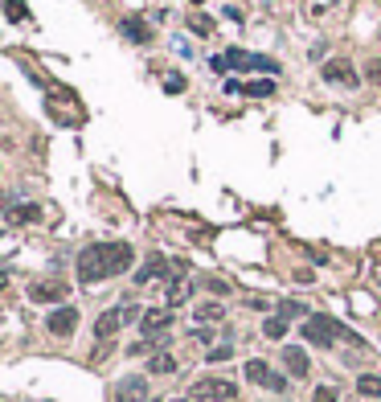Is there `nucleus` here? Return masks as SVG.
Segmentation results:
<instances>
[{
	"label": "nucleus",
	"mask_w": 381,
	"mask_h": 402,
	"mask_svg": "<svg viewBox=\"0 0 381 402\" xmlns=\"http://www.w3.org/2000/svg\"><path fill=\"white\" fill-rule=\"evenodd\" d=\"M135 259V251L127 242H94L78 255V279L83 283H103L111 275H124Z\"/></svg>",
	"instance_id": "obj_1"
},
{
	"label": "nucleus",
	"mask_w": 381,
	"mask_h": 402,
	"mask_svg": "<svg viewBox=\"0 0 381 402\" xmlns=\"http://www.w3.org/2000/svg\"><path fill=\"white\" fill-rule=\"evenodd\" d=\"M299 333H303V341H307V345H320V349H332V345H337V337H348L353 345H361L348 328H340L337 320H332V316H324V312H312L307 320H303V328H299Z\"/></svg>",
	"instance_id": "obj_2"
},
{
	"label": "nucleus",
	"mask_w": 381,
	"mask_h": 402,
	"mask_svg": "<svg viewBox=\"0 0 381 402\" xmlns=\"http://www.w3.org/2000/svg\"><path fill=\"white\" fill-rule=\"evenodd\" d=\"M230 70H262V74H275L279 78V62L266 58V53H246V49H226L221 53Z\"/></svg>",
	"instance_id": "obj_3"
},
{
	"label": "nucleus",
	"mask_w": 381,
	"mask_h": 402,
	"mask_svg": "<svg viewBox=\"0 0 381 402\" xmlns=\"http://www.w3.org/2000/svg\"><path fill=\"white\" fill-rule=\"evenodd\" d=\"M234 394H238V386L226 382V378H201L193 386V399H201V402H230Z\"/></svg>",
	"instance_id": "obj_4"
},
{
	"label": "nucleus",
	"mask_w": 381,
	"mask_h": 402,
	"mask_svg": "<svg viewBox=\"0 0 381 402\" xmlns=\"http://www.w3.org/2000/svg\"><path fill=\"white\" fill-rule=\"evenodd\" d=\"M324 83L344 87V90L361 87V83H357V70H353V62H348V58H332V62H324Z\"/></svg>",
	"instance_id": "obj_5"
},
{
	"label": "nucleus",
	"mask_w": 381,
	"mask_h": 402,
	"mask_svg": "<svg viewBox=\"0 0 381 402\" xmlns=\"http://www.w3.org/2000/svg\"><path fill=\"white\" fill-rule=\"evenodd\" d=\"M246 378L258 382V386H266V390H275V394H283V390H287V378H279L266 361H246Z\"/></svg>",
	"instance_id": "obj_6"
},
{
	"label": "nucleus",
	"mask_w": 381,
	"mask_h": 402,
	"mask_svg": "<svg viewBox=\"0 0 381 402\" xmlns=\"http://www.w3.org/2000/svg\"><path fill=\"white\" fill-rule=\"evenodd\" d=\"M45 328H49L53 337H70V333L78 328V308H70V304H62L58 312H49V320H45Z\"/></svg>",
	"instance_id": "obj_7"
},
{
	"label": "nucleus",
	"mask_w": 381,
	"mask_h": 402,
	"mask_svg": "<svg viewBox=\"0 0 381 402\" xmlns=\"http://www.w3.org/2000/svg\"><path fill=\"white\" fill-rule=\"evenodd\" d=\"M169 324H172V312H169V308H152V312L139 316V333H144V337H152V333H164Z\"/></svg>",
	"instance_id": "obj_8"
},
{
	"label": "nucleus",
	"mask_w": 381,
	"mask_h": 402,
	"mask_svg": "<svg viewBox=\"0 0 381 402\" xmlns=\"http://www.w3.org/2000/svg\"><path fill=\"white\" fill-rule=\"evenodd\" d=\"M66 283H58V279H49V283H33L29 287V300H37V304H49V300H66Z\"/></svg>",
	"instance_id": "obj_9"
},
{
	"label": "nucleus",
	"mask_w": 381,
	"mask_h": 402,
	"mask_svg": "<svg viewBox=\"0 0 381 402\" xmlns=\"http://www.w3.org/2000/svg\"><path fill=\"white\" fill-rule=\"evenodd\" d=\"M148 394V382L144 378H124L119 386H115V402H139Z\"/></svg>",
	"instance_id": "obj_10"
},
{
	"label": "nucleus",
	"mask_w": 381,
	"mask_h": 402,
	"mask_svg": "<svg viewBox=\"0 0 381 402\" xmlns=\"http://www.w3.org/2000/svg\"><path fill=\"white\" fill-rule=\"evenodd\" d=\"M127 316H131V308H119V312H103L99 316V324H94V333H99V341H107L119 324H124Z\"/></svg>",
	"instance_id": "obj_11"
},
{
	"label": "nucleus",
	"mask_w": 381,
	"mask_h": 402,
	"mask_svg": "<svg viewBox=\"0 0 381 402\" xmlns=\"http://www.w3.org/2000/svg\"><path fill=\"white\" fill-rule=\"evenodd\" d=\"M164 271H169V259H164V255H152L144 267L135 271V283H152V279H160Z\"/></svg>",
	"instance_id": "obj_12"
},
{
	"label": "nucleus",
	"mask_w": 381,
	"mask_h": 402,
	"mask_svg": "<svg viewBox=\"0 0 381 402\" xmlns=\"http://www.w3.org/2000/svg\"><path fill=\"white\" fill-rule=\"evenodd\" d=\"M283 365L291 369V378H307V353L299 345H287L283 349Z\"/></svg>",
	"instance_id": "obj_13"
},
{
	"label": "nucleus",
	"mask_w": 381,
	"mask_h": 402,
	"mask_svg": "<svg viewBox=\"0 0 381 402\" xmlns=\"http://www.w3.org/2000/svg\"><path fill=\"white\" fill-rule=\"evenodd\" d=\"M124 33H127L135 45H148V42H152V25H144L139 17H124Z\"/></svg>",
	"instance_id": "obj_14"
},
{
	"label": "nucleus",
	"mask_w": 381,
	"mask_h": 402,
	"mask_svg": "<svg viewBox=\"0 0 381 402\" xmlns=\"http://www.w3.org/2000/svg\"><path fill=\"white\" fill-rule=\"evenodd\" d=\"M279 83H271V78H258V83H242V94H251V99H271Z\"/></svg>",
	"instance_id": "obj_15"
},
{
	"label": "nucleus",
	"mask_w": 381,
	"mask_h": 402,
	"mask_svg": "<svg viewBox=\"0 0 381 402\" xmlns=\"http://www.w3.org/2000/svg\"><path fill=\"white\" fill-rule=\"evenodd\" d=\"M357 390H361L365 399H381V378L378 374H361V378H357Z\"/></svg>",
	"instance_id": "obj_16"
},
{
	"label": "nucleus",
	"mask_w": 381,
	"mask_h": 402,
	"mask_svg": "<svg viewBox=\"0 0 381 402\" xmlns=\"http://www.w3.org/2000/svg\"><path fill=\"white\" fill-rule=\"evenodd\" d=\"M4 17H8V21H33L25 0H4Z\"/></svg>",
	"instance_id": "obj_17"
},
{
	"label": "nucleus",
	"mask_w": 381,
	"mask_h": 402,
	"mask_svg": "<svg viewBox=\"0 0 381 402\" xmlns=\"http://www.w3.org/2000/svg\"><path fill=\"white\" fill-rule=\"evenodd\" d=\"M42 218V206H17L8 210V222H37Z\"/></svg>",
	"instance_id": "obj_18"
},
{
	"label": "nucleus",
	"mask_w": 381,
	"mask_h": 402,
	"mask_svg": "<svg viewBox=\"0 0 381 402\" xmlns=\"http://www.w3.org/2000/svg\"><path fill=\"white\" fill-rule=\"evenodd\" d=\"M262 337H271V341H283V337H287V320H283V316H271V320L262 324Z\"/></svg>",
	"instance_id": "obj_19"
},
{
	"label": "nucleus",
	"mask_w": 381,
	"mask_h": 402,
	"mask_svg": "<svg viewBox=\"0 0 381 402\" xmlns=\"http://www.w3.org/2000/svg\"><path fill=\"white\" fill-rule=\"evenodd\" d=\"M189 292H193V283H189V279H172L169 304H185V300H189Z\"/></svg>",
	"instance_id": "obj_20"
},
{
	"label": "nucleus",
	"mask_w": 381,
	"mask_h": 402,
	"mask_svg": "<svg viewBox=\"0 0 381 402\" xmlns=\"http://www.w3.org/2000/svg\"><path fill=\"white\" fill-rule=\"evenodd\" d=\"M148 369H152V374H172V369H176V358H172V353H156V358L148 361Z\"/></svg>",
	"instance_id": "obj_21"
},
{
	"label": "nucleus",
	"mask_w": 381,
	"mask_h": 402,
	"mask_svg": "<svg viewBox=\"0 0 381 402\" xmlns=\"http://www.w3.org/2000/svg\"><path fill=\"white\" fill-rule=\"evenodd\" d=\"M221 316H226V308H221V304H210V300H205V304H197V320H210V324H217Z\"/></svg>",
	"instance_id": "obj_22"
},
{
	"label": "nucleus",
	"mask_w": 381,
	"mask_h": 402,
	"mask_svg": "<svg viewBox=\"0 0 381 402\" xmlns=\"http://www.w3.org/2000/svg\"><path fill=\"white\" fill-rule=\"evenodd\" d=\"M185 87H189L185 74H164V90H169V94H185Z\"/></svg>",
	"instance_id": "obj_23"
},
{
	"label": "nucleus",
	"mask_w": 381,
	"mask_h": 402,
	"mask_svg": "<svg viewBox=\"0 0 381 402\" xmlns=\"http://www.w3.org/2000/svg\"><path fill=\"white\" fill-rule=\"evenodd\" d=\"M365 78L381 87V58H369V62H365Z\"/></svg>",
	"instance_id": "obj_24"
},
{
	"label": "nucleus",
	"mask_w": 381,
	"mask_h": 402,
	"mask_svg": "<svg viewBox=\"0 0 381 402\" xmlns=\"http://www.w3.org/2000/svg\"><path fill=\"white\" fill-rule=\"evenodd\" d=\"M303 312H307V308L296 304V300H283V304H279V316H283V320H287V316H303Z\"/></svg>",
	"instance_id": "obj_25"
},
{
	"label": "nucleus",
	"mask_w": 381,
	"mask_h": 402,
	"mask_svg": "<svg viewBox=\"0 0 381 402\" xmlns=\"http://www.w3.org/2000/svg\"><path fill=\"white\" fill-rule=\"evenodd\" d=\"M332 4H340V0H312V4H307V12H312V17H324Z\"/></svg>",
	"instance_id": "obj_26"
},
{
	"label": "nucleus",
	"mask_w": 381,
	"mask_h": 402,
	"mask_svg": "<svg viewBox=\"0 0 381 402\" xmlns=\"http://www.w3.org/2000/svg\"><path fill=\"white\" fill-rule=\"evenodd\" d=\"M312 402H340V394L332 390V386H320V390H316V399H312Z\"/></svg>",
	"instance_id": "obj_27"
},
{
	"label": "nucleus",
	"mask_w": 381,
	"mask_h": 402,
	"mask_svg": "<svg viewBox=\"0 0 381 402\" xmlns=\"http://www.w3.org/2000/svg\"><path fill=\"white\" fill-rule=\"evenodd\" d=\"M189 25H193V33H210L213 29V21H205V17H193Z\"/></svg>",
	"instance_id": "obj_28"
},
{
	"label": "nucleus",
	"mask_w": 381,
	"mask_h": 402,
	"mask_svg": "<svg viewBox=\"0 0 381 402\" xmlns=\"http://www.w3.org/2000/svg\"><path fill=\"white\" fill-rule=\"evenodd\" d=\"M230 353H234L230 345H217V349H213V353H210V361H226V358H230Z\"/></svg>",
	"instance_id": "obj_29"
},
{
	"label": "nucleus",
	"mask_w": 381,
	"mask_h": 402,
	"mask_svg": "<svg viewBox=\"0 0 381 402\" xmlns=\"http://www.w3.org/2000/svg\"><path fill=\"white\" fill-rule=\"evenodd\" d=\"M210 292H217V296H226V292H230V283H226V279H210Z\"/></svg>",
	"instance_id": "obj_30"
},
{
	"label": "nucleus",
	"mask_w": 381,
	"mask_h": 402,
	"mask_svg": "<svg viewBox=\"0 0 381 402\" xmlns=\"http://www.w3.org/2000/svg\"><path fill=\"white\" fill-rule=\"evenodd\" d=\"M4 287H8V271H0V292H4Z\"/></svg>",
	"instance_id": "obj_31"
},
{
	"label": "nucleus",
	"mask_w": 381,
	"mask_h": 402,
	"mask_svg": "<svg viewBox=\"0 0 381 402\" xmlns=\"http://www.w3.org/2000/svg\"><path fill=\"white\" fill-rule=\"evenodd\" d=\"M172 402H185V399H172Z\"/></svg>",
	"instance_id": "obj_32"
}]
</instances>
